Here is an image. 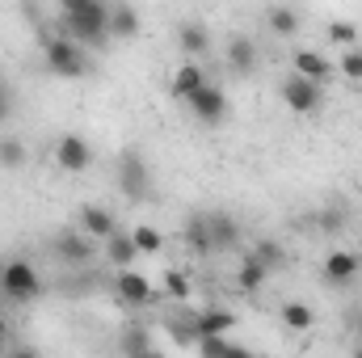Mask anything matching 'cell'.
<instances>
[{
  "mask_svg": "<svg viewBox=\"0 0 362 358\" xmlns=\"http://www.w3.org/2000/svg\"><path fill=\"white\" fill-rule=\"evenodd\" d=\"M59 21H64V34L85 51H101L110 42V4L101 0H64Z\"/></svg>",
  "mask_w": 362,
  "mask_h": 358,
  "instance_id": "1",
  "label": "cell"
},
{
  "mask_svg": "<svg viewBox=\"0 0 362 358\" xmlns=\"http://www.w3.org/2000/svg\"><path fill=\"white\" fill-rule=\"evenodd\" d=\"M42 42V64L51 76H64V81H76V76H89V51L81 42H72L68 34H38Z\"/></svg>",
  "mask_w": 362,
  "mask_h": 358,
  "instance_id": "2",
  "label": "cell"
},
{
  "mask_svg": "<svg viewBox=\"0 0 362 358\" xmlns=\"http://www.w3.org/2000/svg\"><path fill=\"white\" fill-rule=\"evenodd\" d=\"M114 181H118L122 198H131V202L152 198V165H148V156H144V152H135V148H127V152L118 156Z\"/></svg>",
  "mask_w": 362,
  "mask_h": 358,
  "instance_id": "3",
  "label": "cell"
},
{
  "mask_svg": "<svg viewBox=\"0 0 362 358\" xmlns=\"http://www.w3.org/2000/svg\"><path fill=\"white\" fill-rule=\"evenodd\" d=\"M0 291H4L13 304H30V299H38V295H42V274L34 270V262L13 258L8 266L0 270Z\"/></svg>",
  "mask_w": 362,
  "mask_h": 358,
  "instance_id": "4",
  "label": "cell"
},
{
  "mask_svg": "<svg viewBox=\"0 0 362 358\" xmlns=\"http://www.w3.org/2000/svg\"><path fill=\"white\" fill-rule=\"evenodd\" d=\"M278 97H282V105H286L291 114L308 118V114H320V105H325V85H312V81H303V76L291 72V76L278 85Z\"/></svg>",
  "mask_w": 362,
  "mask_h": 358,
  "instance_id": "5",
  "label": "cell"
},
{
  "mask_svg": "<svg viewBox=\"0 0 362 358\" xmlns=\"http://www.w3.org/2000/svg\"><path fill=\"white\" fill-rule=\"evenodd\" d=\"M55 165L64 169V173H89L93 169V144L81 135V131H64L59 139H55Z\"/></svg>",
  "mask_w": 362,
  "mask_h": 358,
  "instance_id": "6",
  "label": "cell"
},
{
  "mask_svg": "<svg viewBox=\"0 0 362 358\" xmlns=\"http://www.w3.org/2000/svg\"><path fill=\"white\" fill-rule=\"evenodd\" d=\"M114 295H118V304H127V308H148V304L160 299V291H156L144 274H135V270H118V274H114Z\"/></svg>",
  "mask_w": 362,
  "mask_h": 358,
  "instance_id": "7",
  "label": "cell"
},
{
  "mask_svg": "<svg viewBox=\"0 0 362 358\" xmlns=\"http://www.w3.org/2000/svg\"><path fill=\"white\" fill-rule=\"evenodd\" d=\"M185 105H189V114H194L202 127H219V122L228 118V93L219 89V85H211V81L194 93Z\"/></svg>",
  "mask_w": 362,
  "mask_h": 358,
  "instance_id": "8",
  "label": "cell"
},
{
  "mask_svg": "<svg viewBox=\"0 0 362 358\" xmlns=\"http://www.w3.org/2000/svg\"><path fill=\"white\" fill-rule=\"evenodd\" d=\"M206 232H211V253H228L245 236V228L232 211H206Z\"/></svg>",
  "mask_w": 362,
  "mask_h": 358,
  "instance_id": "9",
  "label": "cell"
},
{
  "mask_svg": "<svg viewBox=\"0 0 362 358\" xmlns=\"http://www.w3.org/2000/svg\"><path fill=\"white\" fill-rule=\"evenodd\" d=\"M51 249H55V258L68 262V266H89L93 262V241L81 232V228H64V232H55Z\"/></svg>",
  "mask_w": 362,
  "mask_h": 358,
  "instance_id": "10",
  "label": "cell"
},
{
  "mask_svg": "<svg viewBox=\"0 0 362 358\" xmlns=\"http://www.w3.org/2000/svg\"><path fill=\"white\" fill-rule=\"evenodd\" d=\"M325 282L329 287H350V282H358L362 274V253H354V249H333L329 258H325Z\"/></svg>",
  "mask_w": 362,
  "mask_h": 358,
  "instance_id": "11",
  "label": "cell"
},
{
  "mask_svg": "<svg viewBox=\"0 0 362 358\" xmlns=\"http://www.w3.org/2000/svg\"><path fill=\"white\" fill-rule=\"evenodd\" d=\"M76 228H81L89 241H110V236L118 232V219H114L110 207H101V202H85V207L76 211Z\"/></svg>",
  "mask_w": 362,
  "mask_h": 358,
  "instance_id": "12",
  "label": "cell"
},
{
  "mask_svg": "<svg viewBox=\"0 0 362 358\" xmlns=\"http://www.w3.org/2000/svg\"><path fill=\"white\" fill-rule=\"evenodd\" d=\"M194 329H198V342L202 337H228L232 329H236V312H228V308H194Z\"/></svg>",
  "mask_w": 362,
  "mask_h": 358,
  "instance_id": "13",
  "label": "cell"
},
{
  "mask_svg": "<svg viewBox=\"0 0 362 358\" xmlns=\"http://www.w3.org/2000/svg\"><path fill=\"white\" fill-rule=\"evenodd\" d=\"M291 64H295V76H303V81H312V85H325V81L337 72V64H329V55H320V51H312V47H299Z\"/></svg>",
  "mask_w": 362,
  "mask_h": 358,
  "instance_id": "14",
  "label": "cell"
},
{
  "mask_svg": "<svg viewBox=\"0 0 362 358\" xmlns=\"http://www.w3.org/2000/svg\"><path fill=\"white\" fill-rule=\"evenodd\" d=\"M257 42L249 38V34H232L228 38V68L236 72V76H249L253 68H257Z\"/></svg>",
  "mask_w": 362,
  "mask_h": 358,
  "instance_id": "15",
  "label": "cell"
},
{
  "mask_svg": "<svg viewBox=\"0 0 362 358\" xmlns=\"http://www.w3.org/2000/svg\"><path fill=\"white\" fill-rule=\"evenodd\" d=\"M177 47H181V55H189V64H194L198 55L211 51V30H206L202 21H181L177 25Z\"/></svg>",
  "mask_w": 362,
  "mask_h": 358,
  "instance_id": "16",
  "label": "cell"
},
{
  "mask_svg": "<svg viewBox=\"0 0 362 358\" xmlns=\"http://www.w3.org/2000/svg\"><path fill=\"white\" fill-rule=\"evenodd\" d=\"M206 85V72H202V64H181L177 72H173V81H169V93H173V101H189L194 93Z\"/></svg>",
  "mask_w": 362,
  "mask_h": 358,
  "instance_id": "17",
  "label": "cell"
},
{
  "mask_svg": "<svg viewBox=\"0 0 362 358\" xmlns=\"http://www.w3.org/2000/svg\"><path fill=\"white\" fill-rule=\"evenodd\" d=\"M278 321H282V329H291V333H308V329H316V308L303 304V299H286V304L278 308Z\"/></svg>",
  "mask_w": 362,
  "mask_h": 358,
  "instance_id": "18",
  "label": "cell"
},
{
  "mask_svg": "<svg viewBox=\"0 0 362 358\" xmlns=\"http://www.w3.org/2000/svg\"><path fill=\"white\" fill-rule=\"evenodd\" d=\"M181 241H185V249H189V253H198V258H206V253H211L206 211H198V215H189V219H185V228H181Z\"/></svg>",
  "mask_w": 362,
  "mask_h": 358,
  "instance_id": "19",
  "label": "cell"
},
{
  "mask_svg": "<svg viewBox=\"0 0 362 358\" xmlns=\"http://www.w3.org/2000/svg\"><path fill=\"white\" fill-rule=\"evenodd\" d=\"M249 253H253V258H257L262 266L270 270V274H274V270H286V262H291V253H286V245H282V241H274V236H257Z\"/></svg>",
  "mask_w": 362,
  "mask_h": 358,
  "instance_id": "20",
  "label": "cell"
},
{
  "mask_svg": "<svg viewBox=\"0 0 362 358\" xmlns=\"http://www.w3.org/2000/svg\"><path fill=\"white\" fill-rule=\"evenodd\" d=\"M266 25H270L274 34L291 38V34H299V30H303V13H299V8H291V4H274V8H266Z\"/></svg>",
  "mask_w": 362,
  "mask_h": 358,
  "instance_id": "21",
  "label": "cell"
},
{
  "mask_svg": "<svg viewBox=\"0 0 362 358\" xmlns=\"http://www.w3.org/2000/svg\"><path fill=\"white\" fill-rule=\"evenodd\" d=\"M105 258H110V266H114V270H131V262L139 258V249H135L131 232H114V236L105 241Z\"/></svg>",
  "mask_w": 362,
  "mask_h": 358,
  "instance_id": "22",
  "label": "cell"
},
{
  "mask_svg": "<svg viewBox=\"0 0 362 358\" xmlns=\"http://www.w3.org/2000/svg\"><path fill=\"white\" fill-rule=\"evenodd\" d=\"M110 34L114 38H139V13L131 4H110Z\"/></svg>",
  "mask_w": 362,
  "mask_h": 358,
  "instance_id": "23",
  "label": "cell"
},
{
  "mask_svg": "<svg viewBox=\"0 0 362 358\" xmlns=\"http://www.w3.org/2000/svg\"><path fill=\"white\" fill-rule=\"evenodd\" d=\"M266 278H270V270L262 266L253 253H245V262H240V270H236V287L253 295V291H262V287H266Z\"/></svg>",
  "mask_w": 362,
  "mask_h": 358,
  "instance_id": "24",
  "label": "cell"
},
{
  "mask_svg": "<svg viewBox=\"0 0 362 358\" xmlns=\"http://www.w3.org/2000/svg\"><path fill=\"white\" fill-rule=\"evenodd\" d=\"M131 241H135L139 258H152V253H160V249H165V232H160V228H152V224L131 228Z\"/></svg>",
  "mask_w": 362,
  "mask_h": 358,
  "instance_id": "25",
  "label": "cell"
},
{
  "mask_svg": "<svg viewBox=\"0 0 362 358\" xmlns=\"http://www.w3.org/2000/svg\"><path fill=\"white\" fill-rule=\"evenodd\" d=\"M160 295H169L173 304H189V295H194V287H189V274L185 270H165V291Z\"/></svg>",
  "mask_w": 362,
  "mask_h": 358,
  "instance_id": "26",
  "label": "cell"
},
{
  "mask_svg": "<svg viewBox=\"0 0 362 358\" xmlns=\"http://www.w3.org/2000/svg\"><path fill=\"white\" fill-rule=\"evenodd\" d=\"M118 346H122V358H139V354H148V350H156V346H152V333L139 329V325H131Z\"/></svg>",
  "mask_w": 362,
  "mask_h": 358,
  "instance_id": "27",
  "label": "cell"
},
{
  "mask_svg": "<svg viewBox=\"0 0 362 358\" xmlns=\"http://www.w3.org/2000/svg\"><path fill=\"white\" fill-rule=\"evenodd\" d=\"M165 329H169V337H173L177 346H198V329H194V312H185V316H169V321H165Z\"/></svg>",
  "mask_w": 362,
  "mask_h": 358,
  "instance_id": "28",
  "label": "cell"
},
{
  "mask_svg": "<svg viewBox=\"0 0 362 358\" xmlns=\"http://www.w3.org/2000/svg\"><path fill=\"white\" fill-rule=\"evenodd\" d=\"M25 161H30V152H25V144L17 135L0 139V169H25Z\"/></svg>",
  "mask_w": 362,
  "mask_h": 358,
  "instance_id": "29",
  "label": "cell"
},
{
  "mask_svg": "<svg viewBox=\"0 0 362 358\" xmlns=\"http://www.w3.org/2000/svg\"><path fill=\"white\" fill-rule=\"evenodd\" d=\"M329 42H337V47H346V51H354L358 47V25L354 21H329Z\"/></svg>",
  "mask_w": 362,
  "mask_h": 358,
  "instance_id": "30",
  "label": "cell"
},
{
  "mask_svg": "<svg viewBox=\"0 0 362 358\" xmlns=\"http://www.w3.org/2000/svg\"><path fill=\"white\" fill-rule=\"evenodd\" d=\"M312 224H316V232L337 236V232H341V224H346V215H341L337 207H325V211H316V215H312Z\"/></svg>",
  "mask_w": 362,
  "mask_h": 358,
  "instance_id": "31",
  "label": "cell"
},
{
  "mask_svg": "<svg viewBox=\"0 0 362 358\" xmlns=\"http://www.w3.org/2000/svg\"><path fill=\"white\" fill-rule=\"evenodd\" d=\"M337 72H341L346 81H362V47H354V51H346V55H341Z\"/></svg>",
  "mask_w": 362,
  "mask_h": 358,
  "instance_id": "32",
  "label": "cell"
},
{
  "mask_svg": "<svg viewBox=\"0 0 362 358\" xmlns=\"http://www.w3.org/2000/svg\"><path fill=\"white\" fill-rule=\"evenodd\" d=\"M228 346H232L228 337H202L194 350H198V358H223L228 354Z\"/></svg>",
  "mask_w": 362,
  "mask_h": 358,
  "instance_id": "33",
  "label": "cell"
},
{
  "mask_svg": "<svg viewBox=\"0 0 362 358\" xmlns=\"http://www.w3.org/2000/svg\"><path fill=\"white\" fill-rule=\"evenodd\" d=\"M4 358H42V354H38L34 346H25V342H17V346H8V350H4Z\"/></svg>",
  "mask_w": 362,
  "mask_h": 358,
  "instance_id": "34",
  "label": "cell"
},
{
  "mask_svg": "<svg viewBox=\"0 0 362 358\" xmlns=\"http://www.w3.org/2000/svg\"><path fill=\"white\" fill-rule=\"evenodd\" d=\"M8 110H13V97H8V89H4V85H0V122H4V118H8Z\"/></svg>",
  "mask_w": 362,
  "mask_h": 358,
  "instance_id": "35",
  "label": "cell"
},
{
  "mask_svg": "<svg viewBox=\"0 0 362 358\" xmlns=\"http://www.w3.org/2000/svg\"><path fill=\"white\" fill-rule=\"evenodd\" d=\"M223 358H257L253 354V350H245V346H236V342H232V346H228V354Z\"/></svg>",
  "mask_w": 362,
  "mask_h": 358,
  "instance_id": "36",
  "label": "cell"
},
{
  "mask_svg": "<svg viewBox=\"0 0 362 358\" xmlns=\"http://www.w3.org/2000/svg\"><path fill=\"white\" fill-rule=\"evenodd\" d=\"M8 337H13V329H8V321L0 316V350H8Z\"/></svg>",
  "mask_w": 362,
  "mask_h": 358,
  "instance_id": "37",
  "label": "cell"
},
{
  "mask_svg": "<svg viewBox=\"0 0 362 358\" xmlns=\"http://www.w3.org/2000/svg\"><path fill=\"white\" fill-rule=\"evenodd\" d=\"M139 358H165V354L160 350H148V354H139Z\"/></svg>",
  "mask_w": 362,
  "mask_h": 358,
  "instance_id": "38",
  "label": "cell"
},
{
  "mask_svg": "<svg viewBox=\"0 0 362 358\" xmlns=\"http://www.w3.org/2000/svg\"><path fill=\"white\" fill-rule=\"evenodd\" d=\"M354 358H362V342H358V346H354Z\"/></svg>",
  "mask_w": 362,
  "mask_h": 358,
  "instance_id": "39",
  "label": "cell"
}]
</instances>
